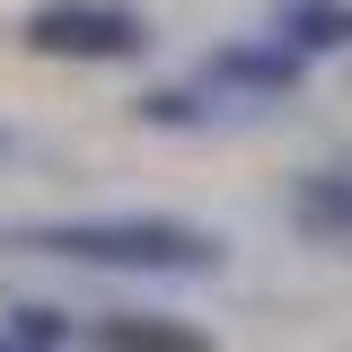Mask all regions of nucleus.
Wrapping results in <instances>:
<instances>
[{"instance_id": "9d476101", "label": "nucleus", "mask_w": 352, "mask_h": 352, "mask_svg": "<svg viewBox=\"0 0 352 352\" xmlns=\"http://www.w3.org/2000/svg\"><path fill=\"white\" fill-rule=\"evenodd\" d=\"M0 150H9V132H0Z\"/></svg>"}, {"instance_id": "1a4fd4ad", "label": "nucleus", "mask_w": 352, "mask_h": 352, "mask_svg": "<svg viewBox=\"0 0 352 352\" xmlns=\"http://www.w3.org/2000/svg\"><path fill=\"white\" fill-rule=\"evenodd\" d=\"M0 352H53V344H27V335H9V326H0Z\"/></svg>"}, {"instance_id": "0eeeda50", "label": "nucleus", "mask_w": 352, "mask_h": 352, "mask_svg": "<svg viewBox=\"0 0 352 352\" xmlns=\"http://www.w3.org/2000/svg\"><path fill=\"white\" fill-rule=\"evenodd\" d=\"M212 115H238L212 80H194V88H150V97H141V124H168V132H194V124H212Z\"/></svg>"}, {"instance_id": "423d86ee", "label": "nucleus", "mask_w": 352, "mask_h": 352, "mask_svg": "<svg viewBox=\"0 0 352 352\" xmlns=\"http://www.w3.org/2000/svg\"><path fill=\"white\" fill-rule=\"evenodd\" d=\"M291 220H300L308 238L352 247V168H344V176H308L300 194H291Z\"/></svg>"}, {"instance_id": "f257e3e1", "label": "nucleus", "mask_w": 352, "mask_h": 352, "mask_svg": "<svg viewBox=\"0 0 352 352\" xmlns=\"http://www.w3.org/2000/svg\"><path fill=\"white\" fill-rule=\"evenodd\" d=\"M9 256H62V264H106V273H168V282H203L229 264L212 229L194 220H36V229H0Z\"/></svg>"}, {"instance_id": "39448f33", "label": "nucleus", "mask_w": 352, "mask_h": 352, "mask_svg": "<svg viewBox=\"0 0 352 352\" xmlns=\"http://www.w3.org/2000/svg\"><path fill=\"white\" fill-rule=\"evenodd\" d=\"M273 36H291L308 62L352 53V0H273Z\"/></svg>"}, {"instance_id": "20e7f679", "label": "nucleus", "mask_w": 352, "mask_h": 352, "mask_svg": "<svg viewBox=\"0 0 352 352\" xmlns=\"http://www.w3.org/2000/svg\"><path fill=\"white\" fill-rule=\"evenodd\" d=\"M88 344L97 352H212V335L185 317H159V308H106L88 326Z\"/></svg>"}, {"instance_id": "7ed1b4c3", "label": "nucleus", "mask_w": 352, "mask_h": 352, "mask_svg": "<svg viewBox=\"0 0 352 352\" xmlns=\"http://www.w3.org/2000/svg\"><path fill=\"white\" fill-rule=\"evenodd\" d=\"M194 80H212L229 106H282L308 80V53L291 36H238V44H220V53H203Z\"/></svg>"}, {"instance_id": "f03ea898", "label": "nucleus", "mask_w": 352, "mask_h": 352, "mask_svg": "<svg viewBox=\"0 0 352 352\" xmlns=\"http://www.w3.org/2000/svg\"><path fill=\"white\" fill-rule=\"evenodd\" d=\"M18 44L44 53V62H141L150 18L132 0H36L18 18Z\"/></svg>"}, {"instance_id": "6e6552de", "label": "nucleus", "mask_w": 352, "mask_h": 352, "mask_svg": "<svg viewBox=\"0 0 352 352\" xmlns=\"http://www.w3.org/2000/svg\"><path fill=\"white\" fill-rule=\"evenodd\" d=\"M9 335H27V344H53V352L71 344V326H62V308H36V300H27V308H9Z\"/></svg>"}]
</instances>
